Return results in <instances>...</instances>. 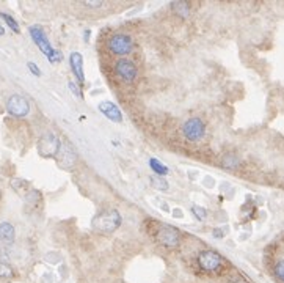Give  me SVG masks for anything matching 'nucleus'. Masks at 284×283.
I'll return each mask as SVG.
<instances>
[{
	"instance_id": "nucleus-1",
	"label": "nucleus",
	"mask_w": 284,
	"mask_h": 283,
	"mask_svg": "<svg viewBox=\"0 0 284 283\" xmlns=\"http://www.w3.org/2000/svg\"><path fill=\"white\" fill-rule=\"evenodd\" d=\"M121 225V214L117 209H107L95 216L91 227L101 234H110Z\"/></svg>"
},
{
	"instance_id": "nucleus-2",
	"label": "nucleus",
	"mask_w": 284,
	"mask_h": 283,
	"mask_svg": "<svg viewBox=\"0 0 284 283\" xmlns=\"http://www.w3.org/2000/svg\"><path fill=\"white\" fill-rule=\"evenodd\" d=\"M28 33L30 36H32V40L33 43L38 46V49H40L46 57H47V60L50 63H57V62H61V52L55 51L50 46L49 40H47V36H46L44 33V30L43 27L40 26H32V27H28Z\"/></svg>"
},
{
	"instance_id": "nucleus-3",
	"label": "nucleus",
	"mask_w": 284,
	"mask_h": 283,
	"mask_svg": "<svg viewBox=\"0 0 284 283\" xmlns=\"http://www.w3.org/2000/svg\"><path fill=\"white\" fill-rule=\"evenodd\" d=\"M154 238L159 244H162V246H165V247H176L181 241V234L171 225L157 224V228L154 232Z\"/></svg>"
},
{
	"instance_id": "nucleus-4",
	"label": "nucleus",
	"mask_w": 284,
	"mask_h": 283,
	"mask_svg": "<svg viewBox=\"0 0 284 283\" xmlns=\"http://www.w3.org/2000/svg\"><path fill=\"white\" fill-rule=\"evenodd\" d=\"M109 49H110L112 53H115V55L124 57V55H129V53L132 52L134 41L129 35H124V33L113 35L109 40Z\"/></svg>"
},
{
	"instance_id": "nucleus-5",
	"label": "nucleus",
	"mask_w": 284,
	"mask_h": 283,
	"mask_svg": "<svg viewBox=\"0 0 284 283\" xmlns=\"http://www.w3.org/2000/svg\"><path fill=\"white\" fill-rule=\"evenodd\" d=\"M61 143L58 140V137L53 132H46L41 135L40 142H38V151L44 157H55L60 153Z\"/></svg>"
},
{
	"instance_id": "nucleus-6",
	"label": "nucleus",
	"mask_w": 284,
	"mask_h": 283,
	"mask_svg": "<svg viewBox=\"0 0 284 283\" xmlns=\"http://www.w3.org/2000/svg\"><path fill=\"white\" fill-rule=\"evenodd\" d=\"M198 264L206 272H218L223 266V258L213 250H203L198 255Z\"/></svg>"
},
{
	"instance_id": "nucleus-7",
	"label": "nucleus",
	"mask_w": 284,
	"mask_h": 283,
	"mask_svg": "<svg viewBox=\"0 0 284 283\" xmlns=\"http://www.w3.org/2000/svg\"><path fill=\"white\" fill-rule=\"evenodd\" d=\"M206 126L199 118H190L182 125V134L190 142H198L204 137Z\"/></svg>"
},
{
	"instance_id": "nucleus-8",
	"label": "nucleus",
	"mask_w": 284,
	"mask_h": 283,
	"mask_svg": "<svg viewBox=\"0 0 284 283\" xmlns=\"http://www.w3.org/2000/svg\"><path fill=\"white\" fill-rule=\"evenodd\" d=\"M6 110H8L10 115L16 118H24L28 115L30 112V104L28 101L21 95H11L6 101Z\"/></svg>"
},
{
	"instance_id": "nucleus-9",
	"label": "nucleus",
	"mask_w": 284,
	"mask_h": 283,
	"mask_svg": "<svg viewBox=\"0 0 284 283\" xmlns=\"http://www.w3.org/2000/svg\"><path fill=\"white\" fill-rule=\"evenodd\" d=\"M115 70H117V74L121 77V80H124L127 83L134 82L137 79V66L130 60H126V58L118 60Z\"/></svg>"
},
{
	"instance_id": "nucleus-10",
	"label": "nucleus",
	"mask_w": 284,
	"mask_h": 283,
	"mask_svg": "<svg viewBox=\"0 0 284 283\" xmlns=\"http://www.w3.org/2000/svg\"><path fill=\"white\" fill-rule=\"evenodd\" d=\"M97 109L101 110V113H102L105 118H109L110 121H113V123H121V121H122V113L118 109V105H115L110 101L99 103Z\"/></svg>"
},
{
	"instance_id": "nucleus-11",
	"label": "nucleus",
	"mask_w": 284,
	"mask_h": 283,
	"mask_svg": "<svg viewBox=\"0 0 284 283\" xmlns=\"http://www.w3.org/2000/svg\"><path fill=\"white\" fill-rule=\"evenodd\" d=\"M69 63H71V70L75 77H77V80L80 83L85 82V74H83V57L80 53L72 52L71 55H69Z\"/></svg>"
},
{
	"instance_id": "nucleus-12",
	"label": "nucleus",
	"mask_w": 284,
	"mask_h": 283,
	"mask_svg": "<svg viewBox=\"0 0 284 283\" xmlns=\"http://www.w3.org/2000/svg\"><path fill=\"white\" fill-rule=\"evenodd\" d=\"M14 242V227L10 222H2L0 224V244L10 246Z\"/></svg>"
},
{
	"instance_id": "nucleus-13",
	"label": "nucleus",
	"mask_w": 284,
	"mask_h": 283,
	"mask_svg": "<svg viewBox=\"0 0 284 283\" xmlns=\"http://www.w3.org/2000/svg\"><path fill=\"white\" fill-rule=\"evenodd\" d=\"M171 10L182 18H187L190 14V5L187 2H171Z\"/></svg>"
},
{
	"instance_id": "nucleus-14",
	"label": "nucleus",
	"mask_w": 284,
	"mask_h": 283,
	"mask_svg": "<svg viewBox=\"0 0 284 283\" xmlns=\"http://www.w3.org/2000/svg\"><path fill=\"white\" fill-rule=\"evenodd\" d=\"M149 165H151V168H152V172H154L157 177H165V175L168 173V168L160 162V160H157V159H149Z\"/></svg>"
},
{
	"instance_id": "nucleus-15",
	"label": "nucleus",
	"mask_w": 284,
	"mask_h": 283,
	"mask_svg": "<svg viewBox=\"0 0 284 283\" xmlns=\"http://www.w3.org/2000/svg\"><path fill=\"white\" fill-rule=\"evenodd\" d=\"M0 18H2L3 21H5V24L8 26L13 32H16V33H19L21 32V28H19V24H18V21L14 19L13 16H10V14H6V13H0Z\"/></svg>"
},
{
	"instance_id": "nucleus-16",
	"label": "nucleus",
	"mask_w": 284,
	"mask_h": 283,
	"mask_svg": "<svg viewBox=\"0 0 284 283\" xmlns=\"http://www.w3.org/2000/svg\"><path fill=\"white\" fill-rule=\"evenodd\" d=\"M151 182H152V186H154L157 190H162V192H166L168 190V182L165 178L162 177H154V178H151Z\"/></svg>"
},
{
	"instance_id": "nucleus-17",
	"label": "nucleus",
	"mask_w": 284,
	"mask_h": 283,
	"mask_svg": "<svg viewBox=\"0 0 284 283\" xmlns=\"http://www.w3.org/2000/svg\"><path fill=\"white\" fill-rule=\"evenodd\" d=\"M13 275H14V272L11 269V266L3 263V261H0V279L6 280V279H11Z\"/></svg>"
},
{
	"instance_id": "nucleus-18",
	"label": "nucleus",
	"mask_w": 284,
	"mask_h": 283,
	"mask_svg": "<svg viewBox=\"0 0 284 283\" xmlns=\"http://www.w3.org/2000/svg\"><path fill=\"white\" fill-rule=\"evenodd\" d=\"M191 212H193V216H195L199 222L206 220V217H207V211H206L204 208H201V206H198V205L191 206Z\"/></svg>"
},
{
	"instance_id": "nucleus-19",
	"label": "nucleus",
	"mask_w": 284,
	"mask_h": 283,
	"mask_svg": "<svg viewBox=\"0 0 284 283\" xmlns=\"http://www.w3.org/2000/svg\"><path fill=\"white\" fill-rule=\"evenodd\" d=\"M239 164H240V160L237 159L236 156H231V154L223 159V167L225 168H236V167H239Z\"/></svg>"
},
{
	"instance_id": "nucleus-20",
	"label": "nucleus",
	"mask_w": 284,
	"mask_h": 283,
	"mask_svg": "<svg viewBox=\"0 0 284 283\" xmlns=\"http://www.w3.org/2000/svg\"><path fill=\"white\" fill-rule=\"evenodd\" d=\"M275 275H276V279L284 283V259H280V261L275 264Z\"/></svg>"
},
{
	"instance_id": "nucleus-21",
	"label": "nucleus",
	"mask_w": 284,
	"mask_h": 283,
	"mask_svg": "<svg viewBox=\"0 0 284 283\" xmlns=\"http://www.w3.org/2000/svg\"><path fill=\"white\" fill-rule=\"evenodd\" d=\"M27 68L30 70V73L36 76V77H40V76H41V71H40V68H38V65H36V63H33V62H28V63H27Z\"/></svg>"
},
{
	"instance_id": "nucleus-22",
	"label": "nucleus",
	"mask_w": 284,
	"mask_h": 283,
	"mask_svg": "<svg viewBox=\"0 0 284 283\" xmlns=\"http://www.w3.org/2000/svg\"><path fill=\"white\" fill-rule=\"evenodd\" d=\"M68 87H69V88H71V91H72V93H74L75 96H77V98H80V99H83V95H82V91L79 90V87H77V85H75V83H74V82H69V83H68Z\"/></svg>"
},
{
	"instance_id": "nucleus-23",
	"label": "nucleus",
	"mask_w": 284,
	"mask_h": 283,
	"mask_svg": "<svg viewBox=\"0 0 284 283\" xmlns=\"http://www.w3.org/2000/svg\"><path fill=\"white\" fill-rule=\"evenodd\" d=\"M225 234H226V227L215 228V230L212 232V236H213V238H223Z\"/></svg>"
},
{
	"instance_id": "nucleus-24",
	"label": "nucleus",
	"mask_w": 284,
	"mask_h": 283,
	"mask_svg": "<svg viewBox=\"0 0 284 283\" xmlns=\"http://www.w3.org/2000/svg\"><path fill=\"white\" fill-rule=\"evenodd\" d=\"M83 5L88 6V8H99V6H102V2H101V0H95V2L87 0V2H83Z\"/></svg>"
},
{
	"instance_id": "nucleus-25",
	"label": "nucleus",
	"mask_w": 284,
	"mask_h": 283,
	"mask_svg": "<svg viewBox=\"0 0 284 283\" xmlns=\"http://www.w3.org/2000/svg\"><path fill=\"white\" fill-rule=\"evenodd\" d=\"M229 283H247V282H245L243 279H236V280H231Z\"/></svg>"
},
{
	"instance_id": "nucleus-26",
	"label": "nucleus",
	"mask_w": 284,
	"mask_h": 283,
	"mask_svg": "<svg viewBox=\"0 0 284 283\" xmlns=\"http://www.w3.org/2000/svg\"><path fill=\"white\" fill-rule=\"evenodd\" d=\"M2 35H5V28L0 26V36H2Z\"/></svg>"
}]
</instances>
